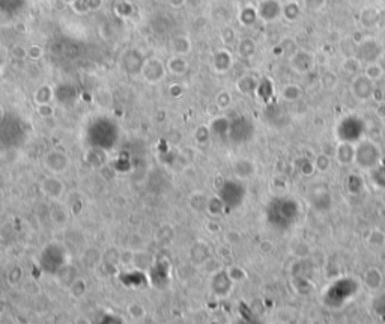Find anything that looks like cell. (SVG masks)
<instances>
[{
  "label": "cell",
  "mask_w": 385,
  "mask_h": 324,
  "mask_svg": "<svg viewBox=\"0 0 385 324\" xmlns=\"http://www.w3.org/2000/svg\"><path fill=\"white\" fill-rule=\"evenodd\" d=\"M381 157L379 149L372 142H361L358 148H355V162L363 167H372L378 163Z\"/></svg>",
  "instance_id": "1"
},
{
  "label": "cell",
  "mask_w": 385,
  "mask_h": 324,
  "mask_svg": "<svg viewBox=\"0 0 385 324\" xmlns=\"http://www.w3.org/2000/svg\"><path fill=\"white\" fill-rule=\"evenodd\" d=\"M373 83L375 82L367 79L364 74L355 75L352 79V85H351L352 95L355 97L358 101H368L370 98H373V92H375Z\"/></svg>",
  "instance_id": "2"
},
{
  "label": "cell",
  "mask_w": 385,
  "mask_h": 324,
  "mask_svg": "<svg viewBox=\"0 0 385 324\" xmlns=\"http://www.w3.org/2000/svg\"><path fill=\"white\" fill-rule=\"evenodd\" d=\"M290 68L298 74H307L315 65V56L307 50H295L289 59Z\"/></svg>",
  "instance_id": "3"
},
{
  "label": "cell",
  "mask_w": 385,
  "mask_h": 324,
  "mask_svg": "<svg viewBox=\"0 0 385 324\" xmlns=\"http://www.w3.org/2000/svg\"><path fill=\"white\" fill-rule=\"evenodd\" d=\"M282 9L283 5L280 3V0H262L257 9V15L265 21H274L282 15Z\"/></svg>",
  "instance_id": "4"
},
{
  "label": "cell",
  "mask_w": 385,
  "mask_h": 324,
  "mask_svg": "<svg viewBox=\"0 0 385 324\" xmlns=\"http://www.w3.org/2000/svg\"><path fill=\"white\" fill-rule=\"evenodd\" d=\"M334 157L340 166H349L355 162V146L349 142H340L335 146Z\"/></svg>",
  "instance_id": "5"
},
{
  "label": "cell",
  "mask_w": 385,
  "mask_h": 324,
  "mask_svg": "<svg viewBox=\"0 0 385 324\" xmlns=\"http://www.w3.org/2000/svg\"><path fill=\"white\" fill-rule=\"evenodd\" d=\"M143 74H145L148 82L157 83L164 77V67L158 59H149L148 64L145 65Z\"/></svg>",
  "instance_id": "6"
},
{
  "label": "cell",
  "mask_w": 385,
  "mask_h": 324,
  "mask_svg": "<svg viewBox=\"0 0 385 324\" xmlns=\"http://www.w3.org/2000/svg\"><path fill=\"white\" fill-rule=\"evenodd\" d=\"M42 190L50 199L57 200V199H60V196H62V193H64V184L60 182L56 177H50V178H45L42 181Z\"/></svg>",
  "instance_id": "7"
},
{
  "label": "cell",
  "mask_w": 385,
  "mask_h": 324,
  "mask_svg": "<svg viewBox=\"0 0 385 324\" xmlns=\"http://www.w3.org/2000/svg\"><path fill=\"white\" fill-rule=\"evenodd\" d=\"M384 282V274L382 271L378 269V267H370V269H367L366 273H364V284L368 289H372V291H376L381 288Z\"/></svg>",
  "instance_id": "8"
},
{
  "label": "cell",
  "mask_w": 385,
  "mask_h": 324,
  "mask_svg": "<svg viewBox=\"0 0 385 324\" xmlns=\"http://www.w3.org/2000/svg\"><path fill=\"white\" fill-rule=\"evenodd\" d=\"M301 2H297V0H290L289 3L283 5V9H282V15L283 18L289 23H294L300 18L301 15Z\"/></svg>",
  "instance_id": "9"
},
{
  "label": "cell",
  "mask_w": 385,
  "mask_h": 324,
  "mask_svg": "<svg viewBox=\"0 0 385 324\" xmlns=\"http://www.w3.org/2000/svg\"><path fill=\"white\" fill-rule=\"evenodd\" d=\"M342 70L352 75V77H355L358 74H361V59L360 57H355V56H351V57H346L343 59V62H342Z\"/></svg>",
  "instance_id": "10"
},
{
  "label": "cell",
  "mask_w": 385,
  "mask_h": 324,
  "mask_svg": "<svg viewBox=\"0 0 385 324\" xmlns=\"http://www.w3.org/2000/svg\"><path fill=\"white\" fill-rule=\"evenodd\" d=\"M51 154H53V157L56 159V160H53V163H56V164H51V162H47V166L51 169L53 172H64L65 169L68 167V164H69L68 157L65 156V154L59 152V151H51Z\"/></svg>",
  "instance_id": "11"
},
{
  "label": "cell",
  "mask_w": 385,
  "mask_h": 324,
  "mask_svg": "<svg viewBox=\"0 0 385 324\" xmlns=\"http://www.w3.org/2000/svg\"><path fill=\"white\" fill-rule=\"evenodd\" d=\"M87 292V282L82 277H77L74 279L69 285V294L74 297V299H82L84 294Z\"/></svg>",
  "instance_id": "12"
},
{
  "label": "cell",
  "mask_w": 385,
  "mask_h": 324,
  "mask_svg": "<svg viewBox=\"0 0 385 324\" xmlns=\"http://www.w3.org/2000/svg\"><path fill=\"white\" fill-rule=\"evenodd\" d=\"M364 75L367 79H370L372 82H378L384 77V68L378 62H370L364 68Z\"/></svg>",
  "instance_id": "13"
},
{
  "label": "cell",
  "mask_w": 385,
  "mask_h": 324,
  "mask_svg": "<svg viewBox=\"0 0 385 324\" xmlns=\"http://www.w3.org/2000/svg\"><path fill=\"white\" fill-rule=\"evenodd\" d=\"M301 88L298 85H294V83H290V85H286L282 90V95L286 101H298L301 98Z\"/></svg>",
  "instance_id": "14"
},
{
  "label": "cell",
  "mask_w": 385,
  "mask_h": 324,
  "mask_svg": "<svg viewBox=\"0 0 385 324\" xmlns=\"http://www.w3.org/2000/svg\"><path fill=\"white\" fill-rule=\"evenodd\" d=\"M313 164H315V169L319 172H328L330 167H331V157L325 152H320L315 157L313 160Z\"/></svg>",
  "instance_id": "15"
},
{
  "label": "cell",
  "mask_w": 385,
  "mask_h": 324,
  "mask_svg": "<svg viewBox=\"0 0 385 324\" xmlns=\"http://www.w3.org/2000/svg\"><path fill=\"white\" fill-rule=\"evenodd\" d=\"M51 219L57 226H62L68 222V210L64 208L62 205H56L51 208Z\"/></svg>",
  "instance_id": "16"
},
{
  "label": "cell",
  "mask_w": 385,
  "mask_h": 324,
  "mask_svg": "<svg viewBox=\"0 0 385 324\" xmlns=\"http://www.w3.org/2000/svg\"><path fill=\"white\" fill-rule=\"evenodd\" d=\"M290 249H292V253L298 258H301V259L307 258L312 253V248L305 241H295L294 244H292Z\"/></svg>",
  "instance_id": "17"
},
{
  "label": "cell",
  "mask_w": 385,
  "mask_h": 324,
  "mask_svg": "<svg viewBox=\"0 0 385 324\" xmlns=\"http://www.w3.org/2000/svg\"><path fill=\"white\" fill-rule=\"evenodd\" d=\"M338 83V79H337V74L333 72V71H325L322 75H320V85L323 89H334Z\"/></svg>",
  "instance_id": "18"
},
{
  "label": "cell",
  "mask_w": 385,
  "mask_h": 324,
  "mask_svg": "<svg viewBox=\"0 0 385 324\" xmlns=\"http://www.w3.org/2000/svg\"><path fill=\"white\" fill-rule=\"evenodd\" d=\"M367 241L370 246H373V248H382V246L385 244V234L381 229H373L368 233Z\"/></svg>",
  "instance_id": "19"
},
{
  "label": "cell",
  "mask_w": 385,
  "mask_h": 324,
  "mask_svg": "<svg viewBox=\"0 0 385 324\" xmlns=\"http://www.w3.org/2000/svg\"><path fill=\"white\" fill-rule=\"evenodd\" d=\"M301 6L310 12H318L327 6V0H301Z\"/></svg>",
  "instance_id": "20"
},
{
  "label": "cell",
  "mask_w": 385,
  "mask_h": 324,
  "mask_svg": "<svg viewBox=\"0 0 385 324\" xmlns=\"http://www.w3.org/2000/svg\"><path fill=\"white\" fill-rule=\"evenodd\" d=\"M227 276L230 281L234 282H239V281H244L245 277H247V271H245L242 267L239 266H232L229 270H227Z\"/></svg>",
  "instance_id": "21"
},
{
  "label": "cell",
  "mask_w": 385,
  "mask_h": 324,
  "mask_svg": "<svg viewBox=\"0 0 385 324\" xmlns=\"http://www.w3.org/2000/svg\"><path fill=\"white\" fill-rule=\"evenodd\" d=\"M128 314L134 318V320H140L146 315V309L145 306L140 305V303H130L128 307H127Z\"/></svg>",
  "instance_id": "22"
},
{
  "label": "cell",
  "mask_w": 385,
  "mask_h": 324,
  "mask_svg": "<svg viewBox=\"0 0 385 324\" xmlns=\"http://www.w3.org/2000/svg\"><path fill=\"white\" fill-rule=\"evenodd\" d=\"M256 50V44L251 39H244L239 44V54H242L244 57H250Z\"/></svg>",
  "instance_id": "23"
},
{
  "label": "cell",
  "mask_w": 385,
  "mask_h": 324,
  "mask_svg": "<svg viewBox=\"0 0 385 324\" xmlns=\"http://www.w3.org/2000/svg\"><path fill=\"white\" fill-rule=\"evenodd\" d=\"M257 249H259V252H260L262 255H269V253H272V251H274V243H272L271 240H268V238L260 240L259 244H257Z\"/></svg>",
  "instance_id": "24"
},
{
  "label": "cell",
  "mask_w": 385,
  "mask_h": 324,
  "mask_svg": "<svg viewBox=\"0 0 385 324\" xmlns=\"http://www.w3.org/2000/svg\"><path fill=\"white\" fill-rule=\"evenodd\" d=\"M224 238H226V241L229 244H238L241 241V234L238 233V231L230 229V231H227V233H226Z\"/></svg>",
  "instance_id": "25"
},
{
  "label": "cell",
  "mask_w": 385,
  "mask_h": 324,
  "mask_svg": "<svg viewBox=\"0 0 385 324\" xmlns=\"http://www.w3.org/2000/svg\"><path fill=\"white\" fill-rule=\"evenodd\" d=\"M313 171H315V164H313V162H309V160L302 159V164L300 166V172H301L302 175H310V174H313Z\"/></svg>",
  "instance_id": "26"
},
{
  "label": "cell",
  "mask_w": 385,
  "mask_h": 324,
  "mask_svg": "<svg viewBox=\"0 0 385 324\" xmlns=\"http://www.w3.org/2000/svg\"><path fill=\"white\" fill-rule=\"evenodd\" d=\"M230 101H232V98H230V94H227L226 90H223L221 94L217 97V104L221 107V109H226V107L230 104Z\"/></svg>",
  "instance_id": "27"
},
{
  "label": "cell",
  "mask_w": 385,
  "mask_h": 324,
  "mask_svg": "<svg viewBox=\"0 0 385 324\" xmlns=\"http://www.w3.org/2000/svg\"><path fill=\"white\" fill-rule=\"evenodd\" d=\"M376 116L379 119H385V101H381L378 106H376V110H375Z\"/></svg>",
  "instance_id": "28"
},
{
  "label": "cell",
  "mask_w": 385,
  "mask_h": 324,
  "mask_svg": "<svg viewBox=\"0 0 385 324\" xmlns=\"http://www.w3.org/2000/svg\"><path fill=\"white\" fill-rule=\"evenodd\" d=\"M376 27H381V29H384V27H385V9H381V11H378Z\"/></svg>",
  "instance_id": "29"
}]
</instances>
